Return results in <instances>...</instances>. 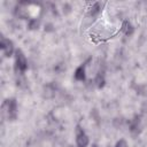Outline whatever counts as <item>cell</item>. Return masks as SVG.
<instances>
[{
    "instance_id": "6da1fadb",
    "label": "cell",
    "mask_w": 147,
    "mask_h": 147,
    "mask_svg": "<svg viewBox=\"0 0 147 147\" xmlns=\"http://www.w3.org/2000/svg\"><path fill=\"white\" fill-rule=\"evenodd\" d=\"M2 108V114L6 115L8 121H15L18 116V105L17 100L15 98H9L6 99L1 106Z\"/></svg>"
},
{
    "instance_id": "7a4b0ae2",
    "label": "cell",
    "mask_w": 147,
    "mask_h": 147,
    "mask_svg": "<svg viewBox=\"0 0 147 147\" xmlns=\"http://www.w3.org/2000/svg\"><path fill=\"white\" fill-rule=\"evenodd\" d=\"M14 64H15V72L16 75H24L28 70V60L24 52L21 48H16L14 54Z\"/></svg>"
},
{
    "instance_id": "3957f363",
    "label": "cell",
    "mask_w": 147,
    "mask_h": 147,
    "mask_svg": "<svg viewBox=\"0 0 147 147\" xmlns=\"http://www.w3.org/2000/svg\"><path fill=\"white\" fill-rule=\"evenodd\" d=\"M75 138L77 147H87L90 145V137L80 124H77L75 127Z\"/></svg>"
},
{
    "instance_id": "277c9868",
    "label": "cell",
    "mask_w": 147,
    "mask_h": 147,
    "mask_svg": "<svg viewBox=\"0 0 147 147\" xmlns=\"http://www.w3.org/2000/svg\"><path fill=\"white\" fill-rule=\"evenodd\" d=\"M0 48L2 51V54L5 57H10L11 55L15 54V45L13 42V40H10L9 38L6 37H1V41H0Z\"/></svg>"
},
{
    "instance_id": "5b68a950",
    "label": "cell",
    "mask_w": 147,
    "mask_h": 147,
    "mask_svg": "<svg viewBox=\"0 0 147 147\" xmlns=\"http://www.w3.org/2000/svg\"><path fill=\"white\" fill-rule=\"evenodd\" d=\"M129 130L133 136H138L142 130V122L140 115H134L129 122Z\"/></svg>"
},
{
    "instance_id": "8992f818",
    "label": "cell",
    "mask_w": 147,
    "mask_h": 147,
    "mask_svg": "<svg viewBox=\"0 0 147 147\" xmlns=\"http://www.w3.org/2000/svg\"><path fill=\"white\" fill-rule=\"evenodd\" d=\"M90 61H91V57L87 59L85 62L80 63V64L76 68V70H75V72H74V78H75V80H77V82H85V80H86V67H87V63H88Z\"/></svg>"
},
{
    "instance_id": "52a82bcc",
    "label": "cell",
    "mask_w": 147,
    "mask_h": 147,
    "mask_svg": "<svg viewBox=\"0 0 147 147\" xmlns=\"http://www.w3.org/2000/svg\"><path fill=\"white\" fill-rule=\"evenodd\" d=\"M103 6H105L103 2H100V1L93 2V3L91 5V7L88 8V10H87L86 18H92V20H94V18H95L96 16H99V14L102 11Z\"/></svg>"
},
{
    "instance_id": "ba28073f",
    "label": "cell",
    "mask_w": 147,
    "mask_h": 147,
    "mask_svg": "<svg viewBox=\"0 0 147 147\" xmlns=\"http://www.w3.org/2000/svg\"><path fill=\"white\" fill-rule=\"evenodd\" d=\"M94 84L98 88H102L106 85V70L105 68H99V70L96 71L95 78H94Z\"/></svg>"
},
{
    "instance_id": "9c48e42d",
    "label": "cell",
    "mask_w": 147,
    "mask_h": 147,
    "mask_svg": "<svg viewBox=\"0 0 147 147\" xmlns=\"http://www.w3.org/2000/svg\"><path fill=\"white\" fill-rule=\"evenodd\" d=\"M121 31L123 32V34L125 37H131L134 33V26L133 24L129 21V20H124L122 22V26H121Z\"/></svg>"
},
{
    "instance_id": "30bf717a",
    "label": "cell",
    "mask_w": 147,
    "mask_h": 147,
    "mask_svg": "<svg viewBox=\"0 0 147 147\" xmlns=\"http://www.w3.org/2000/svg\"><path fill=\"white\" fill-rule=\"evenodd\" d=\"M41 25V21L39 17H31L29 21H28V24H26V29L28 30H31V31H36L40 28Z\"/></svg>"
},
{
    "instance_id": "8fae6325",
    "label": "cell",
    "mask_w": 147,
    "mask_h": 147,
    "mask_svg": "<svg viewBox=\"0 0 147 147\" xmlns=\"http://www.w3.org/2000/svg\"><path fill=\"white\" fill-rule=\"evenodd\" d=\"M114 147H129V144H127V141L125 139L122 138V139H119V140L116 141V144H115Z\"/></svg>"
},
{
    "instance_id": "7c38bea8",
    "label": "cell",
    "mask_w": 147,
    "mask_h": 147,
    "mask_svg": "<svg viewBox=\"0 0 147 147\" xmlns=\"http://www.w3.org/2000/svg\"><path fill=\"white\" fill-rule=\"evenodd\" d=\"M92 147H99L96 144H92Z\"/></svg>"
}]
</instances>
